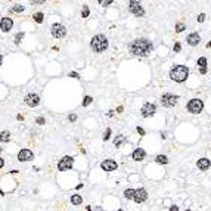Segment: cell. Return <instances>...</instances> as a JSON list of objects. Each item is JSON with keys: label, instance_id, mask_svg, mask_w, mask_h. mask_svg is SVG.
<instances>
[{"label": "cell", "instance_id": "1", "mask_svg": "<svg viewBox=\"0 0 211 211\" xmlns=\"http://www.w3.org/2000/svg\"><path fill=\"white\" fill-rule=\"evenodd\" d=\"M152 49H154V46L148 39H136L130 45V52L134 56H142V58L149 55Z\"/></svg>", "mask_w": 211, "mask_h": 211}, {"label": "cell", "instance_id": "2", "mask_svg": "<svg viewBox=\"0 0 211 211\" xmlns=\"http://www.w3.org/2000/svg\"><path fill=\"white\" fill-rule=\"evenodd\" d=\"M189 77V68L185 65H174L170 70V78L177 81V83H183L185 80Z\"/></svg>", "mask_w": 211, "mask_h": 211}, {"label": "cell", "instance_id": "3", "mask_svg": "<svg viewBox=\"0 0 211 211\" xmlns=\"http://www.w3.org/2000/svg\"><path fill=\"white\" fill-rule=\"evenodd\" d=\"M90 47H92L94 52L100 53V52H103V50L108 49V39H106L103 34H96L93 39H92V41H90Z\"/></svg>", "mask_w": 211, "mask_h": 211}, {"label": "cell", "instance_id": "4", "mask_svg": "<svg viewBox=\"0 0 211 211\" xmlns=\"http://www.w3.org/2000/svg\"><path fill=\"white\" fill-rule=\"evenodd\" d=\"M188 111L190 114H199L202 109H204V102L201 99H190L188 102Z\"/></svg>", "mask_w": 211, "mask_h": 211}, {"label": "cell", "instance_id": "5", "mask_svg": "<svg viewBox=\"0 0 211 211\" xmlns=\"http://www.w3.org/2000/svg\"><path fill=\"white\" fill-rule=\"evenodd\" d=\"M179 100V96L177 94H173V93H164L161 96V103L162 106H165V108H171L177 103Z\"/></svg>", "mask_w": 211, "mask_h": 211}, {"label": "cell", "instance_id": "6", "mask_svg": "<svg viewBox=\"0 0 211 211\" xmlns=\"http://www.w3.org/2000/svg\"><path fill=\"white\" fill-rule=\"evenodd\" d=\"M50 33H52V36H53L55 39H62V37H65V34H67V28L64 27L62 24H53L52 28H50Z\"/></svg>", "mask_w": 211, "mask_h": 211}, {"label": "cell", "instance_id": "7", "mask_svg": "<svg viewBox=\"0 0 211 211\" xmlns=\"http://www.w3.org/2000/svg\"><path fill=\"white\" fill-rule=\"evenodd\" d=\"M128 11L133 13L134 17H143L145 15V9L142 7V5H140L139 2H128Z\"/></svg>", "mask_w": 211, "mask_h": 211}, {"label": "cell", "instance_id": "8", "mask_svg": "<svg viewBox=\"0 0 211 211\" xmlns=\"http://www.w3.org/2000/svg\"><path fill=\"white\" fill-rule=\"evenodd\" d=\"M72 164H74V158L72 156H64L58 162V170L59 171H67V170H70L72 167Z\"/></svg>", "mask_w": 211, "mask_h": 211}, {"label": "cell", "instance_id": "9", "mask_svg": "<svg viewBox=\"0 0 211 211\" xmlns=\"http://www.w3.org/2000/svg\"><path fill=\"white\" fill-rule=\"evenodd\" d=\"M142 115H143L145 118H148V117H152L154 114L156 112V106L154 105V103H151V102H146L143 106H142Z\"/></svg>", "mask_w": 211, "mask_h": 211}, {"label": "cell", "instance_id": "10", "mask_svg": "<svg viewBox=\"0 0 211 211\" xmlns=\"http://www.w3.org/2000/svg\"><path fill=\"white\" fill-rule=\"evenodd\" d=\"M24 100H25V103H27L30 108H36V106L40 103V96L36 93H28Z\"/></svg>", "mask_w": 211, "mask_h": 211}, {"label": "cell", "instance_id": "11", "mask_svg": "<svg viewBox=\"0 0 211 211\" xmlns=\"http://www.w3.org/2000/svg\"><path fill=\"white\" fill-rule=\"evenodd\" d=\"M133 199H134V202H136V204H142V202H145V201L148 199V192H146L143 188L136 189Z\"/></svg>", "mask_w": 211, "mask_h": 211}, {"label": "cell", "instance_id": "12", "mask_svg": "<svg viewBox=\"0 0 211 211\" xmlns=\"http://www.w3.org/2000/svg\"><path fill=\"white\" fill-rule=\"evenodd\" d=\"M33 158H34V154H33V151H30V149H21L19 154H18V160L22 162L31 161Z\"/></svg>", "mask_w": 211, "mask_h": 211}, {"label": "cell", "instance_id": "13", "mask_svg": "<svg viewBox=\"0 0 211 211\" xmlns=\"http://www.w3.org/2000/svg\"><path fill=\"white\" fill-rule=\"evenodd\" d=\"M100 167H102L103 171H115L118 168V164L114 160H105V161L100 164Z\"/></svg>", "mask_w": 211, "mask_h": 211}, {"label": "cell", "instance_id": "14", "mask_svg": "<svg viewBox=\"0 0 211 211\" xmlns=\"http://www.w3.org/2000/svg\"><path fill=\"white\" fill-rule=\"evenodd\" d=\"M13 27V21H12V18H2V21H0V30L3 31V33H9Z\"/></svg>", "mask_w": 211, "mask_h": 211}, {"label": "cell", "instance_id": "15", "mask_svg": "<svg viewBox=\"0 0 211 211\" xmlns=\"http://www.w3.org/2000/svg\"><path fill=\"white\" fill-rule=\"evenodd\" d=\"M145 156H146V152L142 148H136L133 151V154H132V158H133L134 161H143Z\"/></svg>", "mask_w": 211, "mask_h": 211}, {"label": "cell", "instance_id": "16", "mask_svg": "<svg viewBox=\"0 0 211 211\" xmlns=\"http://www.w3.org/2000/svg\"><path fill=\"white\" fill-rule=\"evenodd\" d=\"M186 41H188L189 46H198L201 41V37L198 33H192L188 36V39H186Z\"/></svg>", "mask_w": 211, "mask_h": 211}, {"label": "cell", "instance_id": "17", "mask_svg": "<svg viewBox=\"0 0 211 211\" xmlns=\"http://www.w3.org/2000/svg\"><path fill=\"white\" fill-rule=\"evenodd\" d=\"M196 165H198V168L199 170H202V171H205V170H208L211 165V161L208 160V158H201V160H198V162H196Z\"/></svg>", "mask_w": 211, "mask_h": 211}, {"label": "cell", "instance_id": "18", "mask_svg": "<svg viewBox=\"0 0 211 211\" xmlns=\"http://www.w3.org/2000/svg\"><path fill=\"white\" fill-rule=\"evenodd\" d=\"M124 142H126V137L122 134H118L117 137H115V140H114V145H115V148H120Z\"/></svg>", "mask_w": 211, "mask_h": 211}, {"label": "cell", "instance_id": "19", "mask_svg": "<svg viewBox=\"0 0 211 211\" xmlns=\"http://www.w3.org/2000/svg\"><path fill=\"white\" fill-rule=\"evenodd\" d=\"M83 202V198L80 196V195H72L71 196V204L72 205H80Z\"/></svg>", "mask_w": 211, "mask_h": 211}, {"label": "cell", "instance_id": "20", "mask_svg": "<svg viewBox=\"0 0 211 211\" xmlns=\"http://www.w3.org/2000/svg\"><path fill=\"white\" fill-rule=\"evenodd\" d=\"M134 192H136L134 189H126L122 195H124V198H126V199H133V198H134Z\"/></svg>", "mask_w": 211, "mask_h": 211}, {"label": "cell", "instance_id": "21", "mask_svg": "<svg viewBox=\"0 0 211 211\" xmlns=\"http://www.w3.org/2000/svg\"><path fill=\"white\" fill-rule=\"evenodd\" d=\"M33 19L37 24H41L43 21H45V15H43L41 12H37V13H34V15H33Z\"/></svg>", "mask_w": 211, "mask_h": 211}, {"label": "cell", "instance_id": "22", "mask_svg": "<svg viewBox=\"0 0 211 211\" xmlns=\"http://www.w3.org/2000/svg\"><path fill=\"white\" fill-rule=\"evenodd\" d=\"M11 140V133L9 132H2L0 133V142H9Z\"/></svg>", "mask_w": 211, "mask_h": 211}, {"label": "cell", "instance_id": "23", "mask_svg": "<svg viewBox=\"0 0 211 211\" xmlns=\"http://www.w3.org/2000/svg\"><path fill=\"white\" fill-rule=\"evenodd\" d=\"M155 161L158 162V164H167V162H168V158H167L165 155H156Z\"/></svg>", "mask_w": 211, "mask_h": 211}, {"label": "cell", "instance_id": "24", "mask_svg": "<svg viewBox=\"0 0 211 211\" xmlns=\"http://www.w3.org/2000/svg\"><path fill=\"white\" fill-rule=\"evenodd\" d=\"M12 11L17 12V13H21V12L25 11V6H22V5H15L13 7H12Z\"/></svg>", "mask_w": 211, "mask_h": 211}, {"label": "cell", "instance_id": "25", "mask_svg": "<svg viewBox=\"0 0 211 211\" xmlns=\"http://www.w3.org/2000/svg\"><path fill=\"white\" fill-rule=\"evenodd\" d=\"M92 100H93V98H92V96H84V100H83V106H89L90 103H92Z\"/></svg>", "mask_w": 211, "mask_h": 211}, {"label": "cell", "instance_id": "26", "mask_svg": "<svg viewBox=\"0 0 211 211\" xmlns=\"http://www.w3.org/2000/svg\"><path fill=\"white\" fill-rule=\"evenodd\" d=\"M185 24H182V22H177L176 24V33H182V31H183L185 30Z\"/></svg>", "mask_w": 211, "mask_h": 211}, {"label": "cell", "instance_id": "27", "mask_svg": "<svg viewBox=\"0 0 211 211\" xmlns=\"http://www.w3.org/2000/svg\"><path fill=\"white\" fill-rule=\"evenodd\" d=\"M89 6H87V5H84L83 6V13H81V17H83V18H87V17H89Z\"/></svg>", "mask_w": 211, "mask_h": 211}, {"label": "cell", "instance_id": "28", "mask_svg": "<svg viewBox=\"0 0 211 211\" xmlns=\"http://www.w3.org/2000/svg\"><path fill=\"white\" fill-rule=\"evenodd\" d=\"M22 39H24V33H18L17 36H15V43H17V45H19Z\"/></svg>", "mask_w": 211, "mask_h": 211}, {"label": "cell", "instance_id": "29", "mask_svg": "<svg viewBox=\"0 0 211 211\" xmlns=\"http://www.w3.org/2000/svg\"><path fill=\"white\" fill-rule=\"evenodd\" d=\"M198 65H199L201 68H205V65H207V58H199V59H198Z\"/></svg>", "mask_w": 211, "mask_h": 211}, {"label": "cell", "instance_id": "30", "mask_svg": "<svg viewBox=\"0 0 211 211\" xmlns=\"http://www.w3.org/2000/svg\"><path fill=\"white\" fill-rule=\"evenodd\" d=\"M109 137H111V128H106L105 134H103V140H109Z\"/></svg>", "mask_w": 211, "mask_h": 211}, {"label": "cell", "instance_id": "31", "mask_svg": "<svg viewBox=\"0 0 211 211\" xmlns=\"http://www.w3.org/2000/svg\"><path fill=\"white\" fill-rule=\"evenodd\" d=\"M111 3H112V0H99L100 6H108V5H111Z\"/></svg>", "mask_w": 211, "mask_h": 211}, {"label": "cell", "instance_id": "32", "mask_svg": "<svg viewBox=\"0 0 211 211\" xmlns=\"http://www.w3.org/2000/svg\"><path fill=\"white\" fill-rule=\"evenodd\" d=\"M205 21V13H199L198 15V22H204Z\"/></svg>", "mask_w": 211, "mask_h": 211}, {"label": "cell", "instance_id": "33", "mask_svg": "<svg viewBox=\"0 0 211 211\" xmlns=\"http://www.w3.org/2000/svg\"><path fill=\"white\" fill-rule=\"evenodd\" d=\"M180 50H182V46H180V43H176V45H174V52H180Z\"/></svg>", "mask_w": 211, "mask_h": 211}, {"label": "cell", "instance_id": "34", "mask_svg": "<svg viewBox=\"0 0 211 211\" xmlns=\"http://www.w3.org/2000/svg\"><path fill=\"white\" fill-rule=\"evenodd\" d=\"M68 120H70V121H71V122H74V121H75V120H77V115H75V114H71V115L68 117Z\"/></svg>", "mask_w": 211, "mask_h": 211}, {"label": "cell", "instance_id": "35", "mask_svg": "<svg viewBox=\"0 0 211 211\" xmlns=\"http://www.w3.org/2000/svg\"><path fill=\"white\" fill-rule=\"evenodd\" d=\"M36 122H37V124H45V118H43V117H37Z\"/></svg>", "mask_w": 211, "mask_h": 211}, {"label": "cell", "instance_id": "36", "mask_svg": "<svg viewBox=\"0 0 211 211\" xmlns=\"http://www.w3.org/2000/svg\"><path fill=\"white\" fill-rule=\"evenodd\" d=\"M45 3V0H34V2H31V5H43Z\"/></svg>", "mask_w": 211, "mask_h": 211}, {"label": "cell", "instance_id": "37", "mask_svg": "<svg viewBox=\"0 0 211 211\" xmlns=\"http://www.w3.org/2000/svg\"><path fill=\"white\" fill-rule=\"evenodd\" d=\"M136 130H137V133H139L140 136H143V134H145V130H143V128H142V127H137V128H136Z\"/></svg>", "mask_w": 211, "mask_h": 211}, {"label": "cell", "instance_id": "38", "mask_svg": "<svg viewBox=\"0 0 211 211\" xmlns=\"http://www.w3.org/2000/svg\"><path fill=\"white\" fill-rule=\"evenodd\" d=\"M70 77H72V78H78V74H77V72H70Z\"/></svg>", "mask_w": 211, "mask_h": 211}, {"label": "cell", "instance_id": "39", "mask_svg": "<svg viewBox=\"0 0 211 211\" xmlns=\"http://www.w3.org/2000/svg\"><path fill=\"white\" fill-rule=\"evenodd\" d=\"M170 211H179V207H176V205L170 207Z\"/></svg>", "mask_w": 211, "mask_h": 211}, {"label": "cell", "instance_id": "40", "mask_svg": "<svg viewBox=\"0 0 211 211\" xmlns=\"http://www.w3.org/2000/svg\"><path fill=\"white\" fill-rule=\"evenodd\" d=\"M5 165V161H3V158H2V156H0V168H2V167Z\"/></svg>", "mask_w": 211, "mask_h": 211}, {"label": "cell", "instance_id": "41", "mask_svg": "<svg viewBox=\"0 0 211 211\" xmlns=\"http://www.w3.org/2000/svg\"><path fill=\"white\" fill-rule=\"evenodd\" d=\"M207 72V67L205 68H201V74H205Z\"/></svg>", "mask_w": 211, "mask_h": 211}, {"label": "cell", "instance_id": "42", "mask_svg": "<svg viewBox=\"0 0 211 211\" xmlns=\"http://www.w3.org/2000/svg\"><path fill=\"white\" fill-rule=\"evenodd\" d=\"M207 47H208V49H211V41H208V43H207Z\"/></svg>", "mask_w": 211, "mask_h": 211}, {"label": "cell", "instance_id": "43", "mask_svg": "<svg viewBox=\"0 0 211 211\" xmlns=\"http://www.w3.org/2000/svg\"><path fill=\"white\" fill-rule=\"evenodd\" d=\"M2 61H3V56L0 55V67H2Z\"/></svg>", "mask_w": 211, "mask_h": 211}, {"label": "cell", "instance_id": "44", "mask_svg": "<svg viewBox=\"0 0 211 211\" xmlns=\"http://www.w3.org/2000/svg\"><path fill=\"white\" fill-rule=\"evenodd\" d=\"M2 151H3V148H2V146H0V152H2Z\"/></svg>", "mask_w": 211, "mask_h": 211}, {"label": "cell", "instance_id": "45", "mask_svg": "<svg viewBox=\"0 0 211 211\" xmlns=\"http://www.w3.org/2000/svg\"><path fill=\"white\" fill-rule=\"evenodd\" d=\"M186 211H190V210H186Z\"/></svg>", "mask_w": 211, "mask_h": 211}]
</instances>
